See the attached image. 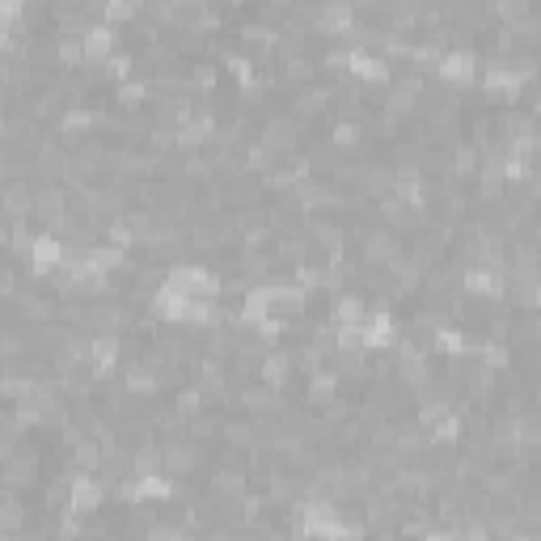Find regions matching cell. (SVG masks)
Segmentation results:
<instances>
[{
    "label": "cell",
    "instance_id": "6da1fadb",
    "mask_svg": "<svg viewBox=\"0 0 541 541\" xmlns=\"http://www.w3.org/2000/svg\"><path fill=\"white\" fill-rule=\"evenodd\" d=\"M292 368H296V355H292V351L270 347L267 355H262V364H258V377L267 385H275V389H284V385L292 381Z\"/></svg>",
    "mask_w": 541,
    "mask_h": 541
},
{
    "label": "cell",
    "instance_id": "7a4b0ae2",
    "mask_svg": "<svg viewBox=\"0 0 541 541\" xmlns=\"http://www.w3.org/2000/svg\"><path fill=\"white\" fill-rule=\"evenodd\" d=\"M440 77L453 80V85H465V80L478 77V60L470 55V51H448V55H440Z\"/></svg>",
    "mask_w": 541,
    "mask_h": 541
},
{
    "label": "cell",
    "instance_id": "3957f363",
    "mask_svg": "<svg viewBox=\"0 0 541 541\" xmlns=\"http://www.w3.org/2000/svg\"><path fill=\"white\" fill-rule=\"evenodd\" d=\"M111 55H114V26L102 21V26H94L85 34V60L94 64V60H111Z\"/></svg>",
    "mask_w": 541,
    "mask_h": 541
},
{
    "label": "cell",
    "instance_id": "277c9868",
    "mask_svg": "<svg viewBox=\"0 0 541 541\" xmlns=\"http://www.w3.org/2000/svg\"><path fill=\"white\" fill-rule=\"evenodd\" d=\"M241 491H246V474H241V470H216V474H212V495H216L221 504H237Z\"/></svg>",
    "mask_w": 541,
    "mask_h": 541
},
{
    "label": "cell",
    "instance_id": "5b68a950",
    "mask_svg": "<svg viewBox=\"0 0 541 541\" xmlns=\"http://www.w3.org/2000/svg\"><path fill=\"white\" fill-rule=\"evenodd\" d=\"M279 77L287 85H309L313 80V60L309 55H279Z\"/></svg>",
    "mask_w": 541,
    "mask_h": 541
},
{
    "label": "cell",
    "instance_id": "8992f818",
    "mask_svg": "<svg viewBox=\"0 0 541 541\" xmlns=\"http://www.w3.org/2000/svg\"><path fill=\"white\" fill-rule=\"evenodd\" d=\"M182 77H187V94H204V89H216L221 72H216V64H191Z\"/></svg>",
    "mask_w": 541,
    "mask_h": 541
},
{
    "label": "cell",
    "instance_id": "52a82bcc",
    "mask_svg": "<svg viewBox=\"0 0 541 541\" xmlns=\"http://www.w3.org/2000/svg\"><path fill=\"white\" fill-rule=\"evenodd\" d=\"M140 9H144V0H106V4H102V21L119 26V21H131Z\"/></svg>",
    "mask_w": 541,
    "mask_h": 541
},
{
    "label": "cell",
    "instance_id": "ba28073f",
    "mask_svg": "<svg viewBox=\"0 0 541 541\" xmlns=\"http://www.w3.org/2000/svg\"><path fill=\"white\" fill-rule=\"evenodd\" d=\"M114 97H119L123 111H136V106H144V97H148V80H123L114 89Z\"/></svg>",
    "mask_w": 541,
    "mask_h": 541
},
{
    "label": "cell",
    "instance_id": "9c48e42d",
    "mask_svg": "<svg viewBox=\"0 0 541 541\" xmlns=\"http://www.w3.org/2000/svg\"><path fill=\"white\" fill-rule=\"evenodd\" d=\"M21 520H26V508H21V499H17V491H9V499H4V512H0V525H4V537H17V529H21Z\"/></svg>",
    "mask_w": 541,
    "mask_h": 541
},
{
    "label": "cell",
    "instance_id": "30bf717a",
    "mask_svg": "<svg viewBox=\"0 0 541 541\" xmlns=\"http://www.w3.org/2000/svg\"><path fill=\"white\" fill-rule=\"evenodd\" d=\"M204 4H207V0H204Z\"/></svg>",
    "mask_w": 541,
    "mask_h": 541
}]
</instances>
